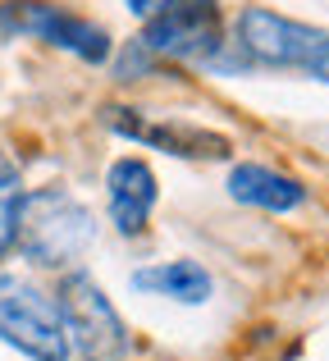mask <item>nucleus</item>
Returning a JSON list of instances; mask_svg holds the SVG:
<instances>
[{"label": "nucleus", "mask_w": 329, "mask_h": 361, "mask_svg": "<svg viewBox=\"0 0 329 361\" xmlns=\"http://www.w3.org/2000/svg\"><path fill=\"white\" fill-rule=\"evenodd\" d=\"M233 42L247 51L252 64H266V69H293V73H311V64L325 55L329 32L311 23H297L288 14H275L266 5H247L238 14L233 27Z\"/></svg>", "instance_id": "obj_3"}, {"label": "nucleus", "mask_w": 329, "mask_h": 361, "mask_svg": "<svg viewBox=\"0 0 329 361\" xmlns=\"http://www.w3.org/2000/svg\"><path fill=\"white\" fill-rule=\"evenodd\" d=\"M229 197L238 206H252V211L288 215V211H297V206L306 202V188L297 183V178L279 174V169L247 160V165H233L229 169Z\"/></svg>", "instance_id": "obj_9"}, {"label": "nucleus", "mask_w": 329, "mask_h": 361, "mask_svg": "<svg viewBox=\"0 0 329 361\" xmlns=\"http://www.w3.org/2000/svg\"><path fill=\"white\" fill-rule=\"evenodd\" d=\"M306 78H316V82H329V46H325V55H321V60L311 64V73H306Z\"/></svg>", "instance_id": "obj_14"}, {"label": "nucleus", "mask_w": 329, "mask_h": 361, "mask_svg": "<svg viewBox=\"0 0 329 361\" xmlns=\"http://www.w3.org/2000/svg\"><path fill=\"white\" fill-rule=\"evenodd\" d=\"M224 37V9L220 0H174L165 14L142 23V46L156 60H174V64H201L211 60Z\"/></svg>", "instance_id": "obj_5"}, {"label": "nucleus", "mask_w": 329, "mask_h": 361, "mask_svg": "<svg viewBox=\"0 0 329 361\" xmlns=\"http://www.w3.org/2000/svg\"><path fill=\"white\" fill-rule=\"evenodd\" d=\"M55 307H60V316H64L69 343L87 361H119L128 353V329H124V320H119L115 302H110L87 274H64L60 293H55Z\"/></svg>", "instance_id": "obj_6"}, {"label": "nucleus", "mask_w": 329, "mask_h": 361, "mask_svg": "<svg viewBox=\"0 0 329 361\" xmlns=\"http://www.w3.org/2000/svg\"><path fill=\"white\" fill-rule=\"evenodd\" d=\"M101 123L119 137H133L147 142V147L165 151V156H187V160H224L229 156V137L201 128V123H183V119H161V123H147L137 110L128 106H106L101 110Z\"/></svg>", "instance_id": "obj_7"}, {"label": "nucleus", "mask_w": 329, "mask_h": 361, "mask_svg": "<svg viewBox=\"0 0 329 361\" xmlns=\"http://www.w3.org/2000/svg\"><path fill=\"white\" fill-rule=\"evenodd\" d=\"M161 183H156V169L137 156H119L106 169V202H110V220L124 238H142L151 229V211Z\"/></svg>", "instance_id": "obj_8"}, {"label": "nucleus", "mask_w": 329, "mask_h": 361, "mask_svg": "<svg viewBox=\"0 0 329 361\" xmlns=\"http://www.w3.org/2000/svg\"><path fill=\"white\" fill-rule=\"evenodd\" d=\"M133 288L137 293H156V298H169V302H183V307H201L211 302L215 293V279L201 261H165V265H142L133 270Z\"/></svg>", "instance_id": "obj_10"}, {"label": "nucleus", "mask_w": 329, "mask_h": 361, "mask_svg": "<svg viewBox=\"0 0 329 361\" xmlns=\"http://www.w3.org/2000/svg\"><path fill=\"white\" fill-rule=\"evenodd\" d=\"M0 343L23 353L27 361H69L73 343L55 298L5 279L0 283Z\"/></svg>", "instance_id": "obj_4"}, {"label": "nucleus", "mask_w": 329, "mask_h": 361, "mask_svg": "<svg viewBox=\"0 0 329 361\" xmlns=\"http://www.w3.org/2000/svg\"><path fill=\"white\" fill-rule=\"evenodd\" d=\"M97 243V215L69 197L64 188H42V192H23L18 206V243L14 252L23 261L42 265V270H69L82 261V252Z\"/></svg>", "instance_id": "obj_1"}, {"label": "nucleus", "mask_w": 329, "mask_h": 361, "mask_svg": "<svg viewBox=\"0 0 329 361\" xmlns=\"http://www.w3.org/2000/svg\"><path fill=\"white\" fill-rule=\"evenodd\" d=\"M124 5H128V14H133V18H142V23H147V18L165 14V9L174 5V0H124Z\"/></svg>", "instance_id": "obj_13"}, {"label": "nucleus", "mask_w": 329, "mask_h": 361, "mask_svg": "<svg viewBox=\"0 0 329 361\" xmlns=\"http://www.w3.org/2000/svg\"><path fill=\"white\" fill-rule=\"evenodd\" d=\"M156 69V55L142 46V37H133V42H124V51L115 55V78L119 82H137V78H151Z\"/></svg>", "instance_id": "obj_12"}, {"label": "nucleus", "mask_w": 329, "mask_h": 361, "mask_svg": "<svg viewBox=\"0 0 329 361\" xmlns=\"http://www.w3.org/2000/svg\"><path fill=\"white\" fill-rule=\"evenodd\" d=\"M0 37H37V42L69 51L87 64H106L115 42L101 23L78 18L55 0H0Z\"/></svg>", "instance_id": "obj_2"}, {"label": "nucleus", "mask_w": 329, "mask_h": 361, "mask_svg": "<svg viewBox=\"0 0 329 361\" xmlns=\"http://www.w3.org/2000/svg\"><path fill=\"white\" fill-rule=\"evenodd\" d=\"M18 206H23V174L18 165L0 151V261L18 243Z\"/></svg>", "instance_id": "obj_11"}]
</instances>
